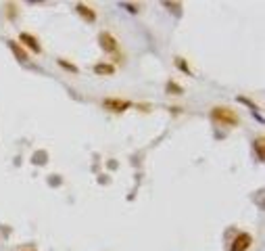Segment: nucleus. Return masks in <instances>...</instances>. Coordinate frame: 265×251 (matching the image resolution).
Segmentation results:
<instances>
[{
    "label": "nucleus",
    "mask_w": 265,
    "mask_h": 251,
    "mask_svg": "<svg viewBox=\"0 0 265 251\" xmlns=\"http://www.w3.org/2000/svg\"><path fill=\"white\" fill-rule=\"evenodd\" d=\"M211 117L219 123H226V126H238L240 119H238V113L232 111L230 107H213L211 109Z\"/></svg>",
    "instance_id": "obj_1"
},
{
    "label": "nucleus",
    "mask_w": 265,
    "mask_h": 251,
    "mask_svg": "<svg viewBox=\"0 0 265 251\" xmlns=\"http://www.w3.org/2000/svg\"><path fill=\"white\" fill-rule=\"evenodd\" d=\"M99 42H101V46H103L105 52H109V54H117V50H119V42L113 38V34L103 32V34L99 36Z\"/></svg>",
    "instance_id": "obj_2"
},
{
    "label": "nucleus",
    "mask_w": 265,
    "mask_h": 251,
    "mask_svg": "<svg viewBox=\"0 0 265 251\" xmlns=\"http://www.w3.org/2000/svg\"><path fill=\"white\" fill-rule=\"evenodd\" d=\"M250 245H253V236H250L248 232H240V234H236L230 251H248Z\"/></svg>",
    "instance_id": "obj_3"
},
{
    "label": "nucleus",
    "mask_w": 265,
    "mask_h": 251,
    "mask_svg": "<svg viewBox=\"0 0 265 251\" xmlns=\"http://www.w3.org/2000/svg\"><path fill=\"white\" fill-rule=\"evenodd\" d=\"M103 105L109 109V111H113V113H121V111L125 109H130V101H125V99H105Z\"/></svg>",
    "instance_id": "obj_4"
},
{
    "label": "nucleus",
    "mask_w": 265,
    "mask_h": 251,
    "mask_svg": "<svg viewBox=\"0 0 265 251\" xmlns=\"http://www.w3.org/2000/svg\"><path fill=\"white\" fill-rule=\"evenodd\" d=\"M75 9H77V13H79V15H81L83 19H86V21H90V23L96 21V13H94L90 7H86V5H77Z\"/></svg>",
    "instance_id": "obj_5"
},
{
    "label": "nucleus",
    "mask_w": 265,
    "mask_h": 251,
    "mask_svg": "<svg viewBox=\"0 0 265 251\" xmlns=\"http://www.w3.org/2000/svg\"><path fill=\"white\" fill-rule=\"evenodd\" d=\"M19 38H21V40H23L25 44L30 46L32 50H36V52H42V46H40V42H38V40H36L34 36H30V34H27V32H23V34H21Z\"/></svg>",
    "instance_id": "obj_6"
},
{
    "label": "nucleus",
    "mask_w": 265,
    "mask_h": 251,
    "mask_svg": "<svg viewBox=\"0 0 265 251\" xmlns=\"http://www.w3.org/2000/svg\"><path fill=\"white\" fill-rule=\"evenodd\" d=\"M94 74H99V76H113L115 74V67L109 65V63H96L94 65Z\"/></svg>",
    "instance_id": "obj_7"
},
{
    "label": "nucleus",
    "mask_w": 265,
    "mask_h": 251,
    "mask_svg": "<svg viewBox=\"0 0 265 251\" xmlns=\"http://www.w3.org/2000/svg\"><path fill=\"white\" fill-rule=\"evenodd\" d=\"M9 48L13 50V54H15V57H17L19 61H27V59H30V57H27V52L17 44L15 40H11V42H9Z\"/></svg>",
    "instance_id": "obj_8"
},
{
    "label": "nucleus",
    "mask_w": 265,
    "mask_h": 251,
    "mask_svg": "<svg viewBox=\"0 0 265 251\" xmlns=\"http://www.w3.org/2000/svg\"><path fill=\"white\" fill-rule=\"evenodd\" d=\"M59 65L63 67V69H67V72H71V74H77L79 69L73 65V63H67V61H63V59H59Z\"/></svg>",
    "instance_id": "obj_9"
},
{
    "label": "nucleus",
    "mask_w": 265,
    "mask_h": 251,
    "mask_svg": "<svg viewBox=\"0 0 265 251\" xmlns=\"http://www.w3.org/2000/svg\"><path fill=\"white\" fill-rule=\"evenodd\" d=\"M255 149H257V155L263 159V151L265 149H263V141H261V138H257V141H255Z\"/></svg>",
    "instance_id": "obj_10"
},
{
    "label": "nucleus",
    "mask_w": 265,
    "mask_h": 251,
    "mask_svg": "<svg viewBox=\"0 0 265 251\" xmlns=\"http://www.w3.org/2000/svg\"><path fill=\"white\" fill-rule=\"evenodd\" d=\"M175 63L180 65V69H182V72H186V74H190V67H188V63H184L182 59H175Z\"/></svg>",
    "instance_id": "obj_11"
}]
</instances>
